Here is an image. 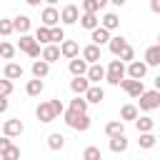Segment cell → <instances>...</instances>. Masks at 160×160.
<instances>
[{
	"mask_svg": "<svg viewBox=\"0 0 160 160\" xmlns=\"http://www.w3.org/2000/svg\"><path fill=\"white\" fill-rule=\"evenodd\" d=\"M62 118H65V122H68L72 130H78V132H85V130H90V118H88V112H85V115H80V112L65 110V112H62Z\"/></svg>",
	"mask_w": 160,
	"mask_h": 160,
	"instance_id": "1",
	"label": "cell"
},
{
	"mask_svg": "<svg viewBox=\"0 0 160 160\" xmlns=\"http://www.w3.org/2000/svg\"><path fill=\"white\" fill-rule=\"evenodd\" d=\"M105 80H108L110 85H120V82L125 80V65H122L120 60H110V65H108V70H105Z\"/></svg>",
	"mask_w": 160,
	"mask_h": 160,
	"instance_id": "2",
	"label": "cell"
},
{
	"mask_svg": "<svg viewBox=\"0 0 160 160\" xmlns=\"http://www.w3.org/2000/svg\"><path fill=\"white\" fill-rule=\"evenodd\" d=\"M160 108V90H145L140 95V110L150 112V110H158Z\"/></svg>",
	"mask_w": 160,
	"mask_h": 160,
	"instance_id": "3",
	"label": "cell"
},
{
	"mask_svg": "<svg viewBox=\"0 0 160 160\" xmlns=\"http://www.w3.org/2000/svg\"><path fill=\"white\" fill-rule=\"evenodd\" d=\"M40 22H42V28H55V25H60V10L55 8V5H48L45 10H42V15H40Z\"/></svg>",
	"mask_w": 160,
	"mask_h": 160,
	"instance_id": "4",
	"label": "cell"
},
{
	"mask_svg": "<svg viewBox=\"0 0 160 160\" xmlns=\"http://www.w3.org/2000/svg\"><path fill=\"white\" fill-rule=\"evenodd\" d=\"M22 130H25V125H22V120L20 118H10V120H5L2 122V135L5 138H18V135H22Z\"/></svg>",
	"mask_w": 160,
	"mask_h": 160,
	"instance_id": "5",
	"label": "cell"
},
{
	"mask_svg": "<svg viewBox=\"0 0 160 160\" xmlns=\"http://www.w3.org/2000/svg\"><path fill=\"white\" fill-rule=\"evenodd\" d=\"M78 18H80V8H78L75 2H68V5L60 10V22H62V25H75Z\"/></svg>",
	"mask_w": 160,
	"mask_h": 160,
	"instance_id": "6",
	"label": "cell"
},
{
	"mask_svg": "<svg viewBox=\"0 0 160 160\" xmlns=\"http://www.w3.org/2000/svg\"><path fill=\"white\" fill-rule=\"evenodd\" d=\"M18 48H20L22 52H28L30 58H40V45L32 40V35H20V40H18Z\"/></svg>",
	"mask_w": 160,
	"mask_h": 160,
	"instance_id": "7",
	"label": "cell"
},
{
	"mask_svg": "<svg viewBox=\"0 0 160 160\" xmlns=\"http://www.w3.org/2000/svg\"><path fill=\"white\" fill-rule=\"evenodd\" d=\"M145 72H148V68H145V62H142V60H132V62H128V68H125L128 80H140V82H142Z\"/></svg>",
	"mask_w": 160,
	"mask_h": 160,
	"instance_id": "8",
	"label": "cell"
},
{
	"mask_svg": "<svg viewBox=\"0 0 160 160\" xmlns=\"http://www.w3.org/2000/svg\"><path fill=\"white\" fill-rule=\"evenodd\" d=\"M58 48H60V58H65V60H75V58H80V45H78L75 40H62Z\"/></svg>",
	"mask_w": 160,
	"mask_h": 160,
	"instance_id": "9",
	"label": "cell"
},
{
	"mask_svg": "<svg viewBox=\"0 0 160 160\" xmlns=\"http://www.w3.org/2000/svg\"><path fill=\"white\" fill-rule=\"evenodd\" d=\"M85 80H88L90 85H100V80H105V68H102L100 62H95V65H88Z\"/></svg>",
	"mask_w": 160,
	"mask_h": 160,
	"instance_id": "10",
	"label": "cell"
},
{
	"mask_svg": "<svg viewBox=\"0 0 160 160\" xmlns=\"http://www.w3.org/2000/svg\"><path fill=\"white\" fill-rule=\"evenodd\" d=\"M120 88H122L130 98H140V95L145 92V85H142L140 80H128V78H125V80L120 82Z\"/></svg>",
	"mask_w": 160,
	"mask_h": 160,
	"instance_id": "11",
	"label": "cell"
},
{
	"mask_svg": "<svg viewBox=\"0 0 160 160\" xmlns=\"http://www.w3.org/2000/svg\"><path fill=\"white\" fill-rule=\"evenodd\" d=\"M80 60H85L88 65H95V62H100V48L98 45H85L82 48V52H80Z\"/></svg>",
	"mask_w": 160,
	"mask_h": 160,
	"instance_id": "12",
	"label": "cell"
},
{
	"mask_svg": "<svg viewBox=\"0 0 160 160\" xmlns=\"http://www.w3.org/2000/svg\"><path fill=\"white\" fill-rule=\"evenodd\" d=\"M35 115H38V120H40V122H52V120L58 118V115L52 112V108H50V102H48V100L38 105V110H35Z\"/></svg>",
	"mask_w": 160,
	"mask_h": 160,
	"instance_id": "13",
	"label": "cell"
},
{
	"mask_svg": "<svg viewBox=\"0 0 160 160\" xmlns=\"http://www.w3.org/2000/svg\"><path fill=\"white\" fill-rule=\"evenodd\" d=\"M40 60L42 62H55V60H60V48L58 45H45L42 50H40Z\"/></svg>",
	"mask_w": 160,
	"mask_h": 160,
	"instance_id": "14",
	"label": "cell"
},
{
	"mask_svg": "<svg viewBox=\"0 0 160 160\" xmlns=\"http://www.w3.org/2000/svg\"><path fill=\"white\" fill-rule=\"evenodd\" d=\"M160 65V45H150L145 50V68H158Z\"/></svg>",
	"mask_w": 160,
	"mask_h": 160,
	"instance_id": "15",
	"label": "cell"
},
{
	"mask_svg": "<svg viewBox=\"0 0 160 160\" xmlns=\"http://www.w3.org/2000/svg\"><path fill=\"white\" fill-rule=\"evenodd\" d=\"M82 98H85V102H88V105H90V102H102V100H105V90H102L100 85H90V88H88V92H85Z\"/></svg>",
	"mask_w": 160,
	"mask_h": 160,
	"instance_id": "16",
	"label": "cell"
},
{
	"mask_svg": "<svg viewBox=\"0 0 160 160\" xmlns=\"http://www.w3.org/2000/svg\"><path fill=\"white\" fill-rule=\"evenodd\" d=\"M30 18L28 15H18V18H12V32H20V35H28V30H30Z\"/></svg>",
	"mask_w": 160,
	"mask_h": 160,
	"instance_id": "17",
	"label": "cell"
},
{
	"mask_svg": "<svg viewBox=\"0 0 160 160\" xmlns=\"http://www.w3.org/2000/svg\"><path fill=\"white\" fill-rule=\"evenodd\" d=\"M108 48H110V52H112L115 58H120V52L128 48V40H125L122 35H115V38H110V40H108Z\"/></svg>",
	"mask_w": 160,
	"mask_h": 160,
	"instance_id": "18",
	"label": "cell"
},
{
	"mask_svg": "<svg viewBox=\"0 0 160 160\" xmlns=\"http://www.w3.org/2000/svg\"><path fill=\"white\" fill-rule=\"evenodd\" d=\"M135 128H138L140 135H142V132H152V130H155V120H152L150 115H142V118L138 115V118H135Z\"/></svg>",
	"mask_w": 160,
	"mask_h": 160,
	"instance_id": "19",
	"label": "cell"
},
{
	"mask_svg": "<svg viewBox=\"0 0 160 160\" xmlns=\"http://www.w3.org/2000/svg\"><path fill=\"white\" fill-rule=\"evenodd\" d=\"M90 40H92V45H98V48H102V45H108V40H110V32L108 30H102L100 25L90 32Z\"/></svg>",
	"mask_w": 160,
	"mask_h": 160,
	"instance_id": "20",
	"label": "cell"
},
{
	"mask_svg": "<svg viewBox=\"0 0 160 160\" xmlns=\"http://www.w3.org/2000/svg\"><path fill=\"white\" fill-rule=\"evenodd\" d=\"M2 75H5V80H20L22 78V65H18V62H8L5 65V70H2Z\"/></svg>",
	"mask_w": 160,
	"mask_h": 160,
	"instance_id": "21",
	"label": "cell"
},
{
	"mask_svg": "<svg viewBox=\"0 0 160 160\" xmlns=\"http://www.w3.org/2000/svg\"><path fill=\"white\" fill-rule=\"evenodd\" d=\"M105 135H108V138L125 135V122H122V120H110V122L105 125Z\"/></svg>",
	"mask_w": 160,
	"mask_h": 160,
	"instance_id": "22",
	"label": "cell"
},
{
	"mask_svg": "<svg viewBox=\"0 0 160 160\" xmlns=\"http://www.w3.org/2000/svg\"><path fill=\"white\" fill-rule=\"evenodd\" d=\"M70 72H72V78H85V72H88V62L85 60H80V58H75V60H70Z\"/></svg>",
	"mask_w": 160,
	"mask_h": 160,
	"instance_id": "23",
	"label": "cell"
},
{
	"mask_svg": "<svg viewBox=\"0 0 160 160\" xmlns=\"http://www.w3.org/2000/svg\"><path fill=\"white\" fill-rule=\"evenodd\" d=\"M88 88H90V82H88L85 78H72V80H70V90H72L78 98H82V95L88 92Z\"/></svg>",
	"mask_w": 160,
	"mask_h": 160,
	"instance_id": "24",
	"label": "cell"
},
{
	"mask_svg": "<svg viewBox=\"0 0 160 160\" xmlns=\"http://www.w3.org/2000/svg\"><path fill=\"white\" fill-rule=\"evenodd\" d=\"M105 8V0H82V12L88 15H98Z\"/></svg>",
	"mask_w": 160,
	"mask_h": 160,
	"instance_id": "25",
	"label": "cell"
},
{
	"mask_svg": "<svg viewBox=\"0 0 160 160\" xmlns=\"http://www.w3.org/2000/svg\"><path fill=\"white\" fill-rule=\"evenodd\" d=\"M100 28H102V30H108V32H110V30H118V28H120V20H118V15H115V12H108V15H102V20H100Z\"/></svg>",
	"mask_w": 160,
	"mask_h": 160,
	"instance_id": "26",
	"label": "cell"
},
{
	"mask_svg": "<svg viewBox=\"0 0 160 160\" xmlns=\"http://www.w3.org/2000/svg\"><path fill=\"white\" fill-rule=\"evenodd\" d=\"M48 148L50 150H62L65 148V135L62 132H50L48 135Z\"/></svg>",
	"mask_w": 160,
	"mask_h": 160,
	"instance_id": "27",
	"label": "cell"
},
{
	"mask_svg": "<svg viewBox=\"0 0 160 160\" xmlns=\"http://www.w3.org/2000/svg\"><path fill=\"white\" fill-rule=\"evenodd\" d=\"M128 145H130V140H128L125 135L110 138V150H112V152H125V150H128Z\"/></svg>",
	"mask_w": 160,
	"mask_h": 160,
	"instance_id": "28",
	"label": "cell"
},
{
	"mask_svg": "<svg viewBox=\"0 0 160 160\" xmlns=\"http://www.w3.org/2000/svg\"><path fill=\"white\" fill-rule=\"evenodd\" d=\"M78 20H80V25H82L85 30H90V32H92V30H95V28L100 25V20H98V15H88V12H82V15L78 18Z\"/></svg>",
	"mask_w": 160,
	"mask_h": 160,
	"instance_id": "29",
	"label": "cell"
},
{
	"mask_svg": "<svg viewBox=\"0 0 160 160\" xmlns=\"http://www.w3.org/2000/svg\"><path fill=\"white\" fill-rule=\"evenodd\" d=\"M48 72H50V65H48V62H42V60H35V62H32V78H35V80H42Z\"/></svg>",
	"mask_w": 160,
	"mask_h": 160,
	"instance_id": "30",
	"label": "cell"
},
{
	"mask_svg": "<svg viewBox=\"0 0 160 160\" xmlns=\"http://www.w3.org/2000/svg\"><path fill=\"white\" fill-rule=\"evenodd\" d=\"M42 88H45V82H42V80H35V78H32V80H28V85H25V92H28L30 98H38V95L42 92Z\"/></svg>",
	"mask_w": 160,
	"mask_h": 160,
	"instance_id": "31",
	"label": "cell"
},
{
	"mask_svg": "<svg viewBox=\"0 0 160 160\" xmlns=\"http://www.w3.org/2000/svg\"><path fill=\"white\" fill-rule=\"evenodd\" d=\"M0 58L12 62V58H15V45H12V42H8V40H2V42H0Z\"/></svg>",
	"mask_w": 160,
	"mask_h": 160,
	"instance_id": "32",
	"label": "cell"
},
{
	"mask_svg": "<svg viewBox=\"0 0 160 160\" xmlns=\"http://www.w3.org/2000/svg\"><path fill=\"white\" fill-rule=\"evenodd\" d=\"M32 40H35L38 45H50V30L40 25V28L35 30V38H32Z\"/></svg>",
	"mask_w": 160,
	"mask_h": 160,
	"instance_id": "33",
	"label": "cell"
},
{
	"mask_svg": "<svg viewBox=\"0 0 160 160\" xmlns=\"http://www.w3.org/2000/svg\"><path fill=\"white\" fill-rule=\"evenodd\" d=\"M138 142H140V148H142V150H150V148H155L158 138H155V132H142Z\"/></svg>",
	"mask_w": 160,
	"mask_h": 160,
	"instance_id": "34",
	"label": "cell"
},
{
	"mask_svg": "<svg viewBox=\"0 0 160 160\" xmlns=\"http://www.w3.org/2000/svg\"><path fill=\"white\" fill-rule=\"evenodd\" d=\"M82 160H102L100 148H98V145H88V148L82 150Z\"/></svg>",
	"mask_w": 160,
	"mask_h": 160,
	"instance_id": "35",
	"label": "cell"
},
{
	"mask_svg": "<svg viewBox=\"0 0 160 160\" xmlns=\"http://www.w3.org/2000/svg\"><path fill=\"white\" fill-rule=\"evenodd\" d=\"M62 40H65V30H62L60 25L50 28V45H60Z\"/></svg>",
	"mask_w": 160,
	"mask_h": 160,
	"instance_id": "36",
	"label": "cell"
},
{
	"mask_svg": "<svg viewBox=\"0 0 160 160\" xmlns=\"http://www.w3.org/2000/svg\"><path fill=\"white\" fill-rule=\"evenodd\" d=\"M68 110L85 115V112H88V102H85V98H75V100H70V108H68Z\"/></svg>",
	"mask_w": 160,
	"mask_h": 160,
	"instance_id": "37",
	"label": "cell"
},
{
	"mask_svg": "<svg viewBox=\"0 0 160 160\" xmlns=\"http://www.w3.org/2000/svg\"><path fill=\"white\" fill-rule=\"evenodd\" d=\"M135 118H138V108L135 105L128 102V105L120 108V120H135Z\"/></svg>",
	"mask_w": 160,
	"mask_h": 160,
	"instance_id": "38",
	"label": "cell"
},
{
	"mask_svg": "<svg viewBox=\"0 0 160 160\" xmlns=\"http://www.w3.org/2000/svg\"><path fill=\"white\" fill-rule=\"evenodd\" d=\"M0 160H20V148H18V145H10V148L0 155Z\"/></svg>",
	"mask_w": 160,
	"mask_h": 160,
	"instance_id": "39",
	"label": "cell"
},
{
	"mask_svg": "<svg viewBox=\"0 0 160 160\" xmlns=\"http://www.w3.org/2000/svg\"><path fill=\"white\" fill-rule=\"evenodd\" d=\"M0 35H2V38L12 35V20H8V18H2V20H0Z\"/></svg>",
	"mask_w": 160,
	"mask_h": 160,
	"instance_id": "40",
	"label": "cell"
},
{
	"mask_svg": "<svg viewBox=\"0 0 160 160\" xmlns=\"http://www.w3.org/2000/svg\"><path fill=\"white\" fill-rule=\"evenodd\" d=\"M48 102H50V108H52V112H55V115H62V112H65V105H62L58 98H52V100H48Z\"/></svg>",
	"mask_w": 160,
	"mask_h": 160,
	"instance_id": "41",
	"label": "cell"
},
{
	"mask_svg": "<svg viewBox=\"0 0 160 160\" xmlns=\"http://www.w3.org/2000/svg\"><path fill=\"white\" fill-rule=\"evenodd\" d=\"M10 92H12V82L2 78V80H0V95H2V98H8Z\"/></svg>",
	"mask_w": 160,
	"mask_h": 160,
	"instance_id": "42",
	"label": "cell"
},
{
	"mask_svg": "<svg viewBox=\"0 0 160 160\" xmlns=\"http://www.w3.org/2000/svg\"><path fill=\"white\" fill-rule=\"evenodd\" d=\"M10 145H12V140H10V138H5V135H2V138H0V155H2V152H5V150H8V148H10Z\"/></svg>",
	"mask_w": 160,
	"mask_h": 160,
	"instance_id": "43",
	"label": "cell"
},
{
	"mask_svg": "<svg viewBox=\"0 0 160 160\" xmlns=\"http://www.w3.org/2000/svg\"><path fill=\"white\" fill-rule=\"evenodd\" d=\"M8 108H10V102H8V98H2V95H0V112H5Z\"/></svg>",
	"mask_w": 160,
	"mask_h": 160,
	"instance_id": "44",
	"label": "cell"
},
{
	"mask_svg": "<svg viewBox=\"0 0 160 160\" xmlns=\"http://www.w3.org/2000/svg\"><path fill=\"white\" fill-rule=\"evenodd\" d=\"M150 10H152V12H160V0H152V2H150Z\"/></svg>",
	"mask_w": 160,
	"mask_h": 160,
	"instance_id": "45",
	"label": "cell"
}]
</instances>
